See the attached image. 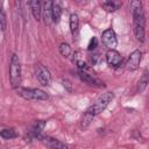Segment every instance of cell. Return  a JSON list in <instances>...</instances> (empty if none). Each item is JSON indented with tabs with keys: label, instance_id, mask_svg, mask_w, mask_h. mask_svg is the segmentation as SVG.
<instances>
[{
	"label": "cell",
	"instance_id": "obj_1",
	"mask_svg": "<svg viewBox=\"0 0 149 149\" xmlns=\"http://www.w3.org/2000/svg\"><path fill=\"white\" fill-rule=\"evenodd\" d=\"M130 8H132V12H133V30H134L135 37L140 42H143L144 41L146 17H144L142 2L134 0V1L130 2Z\"/></svg>",
	"mask_w": 149,
	"mask_h": 149
},
{
	"label": "cell",
	"instance_id": "obj_10",
	"mask_svg": "<svg viewBox=\"0 0 149 149\" xmlns=\"http://www.w3.org/2000/svg\"><path fill=\"white\" fill-rule=\"evenodd\" d=\"M52 1H44L42 3V17L47 26H50L54 22L52 19Z\"/></svg>",
	"mask_w": 149,
	"mask_h": 149
},
{
	"label": "cell",
	"instance_id": "obj_19",
	"mask_svg": "<svg viewBox=\"0 0 149 149\" xmlns=\"http://www.w3.org/2000/svg\"><path fill=\"white\" fill-rule=\"evenodd\" d=\"M59 52L64 57H69L71 55V47L68 43H62L59 45Z\"/></svg>",
	"mask_w": 149,
	"mask_h": 149
},
{
	"label": "cell",
	"instance_id": "obj_18",
	"mask_svg": "<svg viewBox=\"0 0 149 149\" xmlns=\"http://www.w3.org/2000/svg\"><path fill=\"white\" fill-rule=\"evenodd\" d=\"M0 135H1V137H2L3 140H10V139H14V137L17 136V134H16V132H15L14 128L2 129L1 133H0Z\"/></svg>",
	"mask_w": 149,
	"mask_h": 149
},
{
	"label": "cell",
	"instance_id": "obj_2",
	"mask_svg": "<svg viewBox=\"0 0 149 149\" xmlns=\"http://www.w3.org/2000/svg\"><path fill=\"white\" fill-rule=\"evenodd\" d=\"M114 98V93L113 92H106V93H102L100 97H98L94 102L86 109L85 112V115L90 116V118H94L95 115L100 114L102 111L106 109V107L108 106V104L113 100Z\"/></svg>",
	"mask_w": 149,
	"mask_h": 149
},
{
	"label": "cell",
	"instance_id": "obj_8",
	"mask_svg": "<svg viewBox=\"0 0 149 149\" xmlns=\"http://www.w3.org/2000/svg\"><path fill=\"white\" fill-rule=\"evenodd\" d=\"M40 141L43 143V146H45L47 148L49 149H69L68 144H65L64 142L55 139V137H51V136H42L40 139Z\"/></svg>",
	"mask_w": 149,
	"mask_h": 149
},
{
	"label": "cell",
	"instance_id": "obj_3",
	"mask_svg": "<svg viewBox=\"0 0 149 149\" xmlns=\"http://www.w3.org/2000/svg\"><path fill=\"white\" fill-rule=\"evenodd\" d=\"M9 81L13 88L20 87L21 84V63L19 59V56L16 54H13L9 62Z\"/></svg>",
	"mask_w": 149,
	"mask_h": 149
},
{
	"label": "cell",
	"instance_id": "obj_21",
	"mask_svg": "<svg viewBox=\"0 0 149 149\" xmlns=\"http://www.w3.org/2000/svg\"><path fill=\"white\" fill-rule=\"evenodd\" d=\"M97 45H98V40H97V37H92L91 40H90V43H88V50L91 51V50H94L95 48H97Z\"/></svg>",
	"mask_w": 149,
	"mask_h": 149
},
{
	"label": "cell",
	"instance_id": "obj_16",
	"mask_svg": "<svg viewBox=\"0 0 149 149\" xmlns=\"http://www.w3.org/2000/svg\"><path fill=\"white\" fill-rule=\"evenodd\" d=\"M148 84H149V71L144 72V73L142 74V77L140 78L139 85H137V92H139V93H142V92L146 90V87H147Z\"/></svg>",
	"mask_w": 149,
	"mask_h": 149
},
{
	"label": "cell",
	"instance_id": "obj_14",
	"mask_svg": "<svg viewBox=\"0 0 149 149\" xmlns=\"http://www.w3.org/2000/svg\"><path fill=\"white\" fill-rule=\"evenodd\" d=\"M78 27H79V17L77 14H71L70 15V30L72 33L73 38L77 37L78 35Z\"/></svg>",
	"mask_w": 149,
	"mask_h": 149
},
{
	"label": "cell",
	"instance_id": "obj_12",
	"mask_svg": "<svg viewBox=\"0 0 149 149\" xmlns=\"http://www.w3.org/2000/svg\"><path fill=\"white\" fill-rule=\"evenodd\" d=\"M45 126V122L42 121V120H38V121H35L33 123V126L30 127V130H29V135L30 137H37L38 140L42 137V130Z\"/></svg>",
	"mask_w": 149,
	"mask_h": 149
},
{
	"label": "cell",
	"instance_id": "obj_20",
	"mask_svg": "<svg viewBox=\"0 0 149 149\" xmlns=\"http://www.w3.org/2000/svg\"><path fill=\"white\" fill-rule=\"evenodd\" d=\"M0 26H1V31H5L7 26V20H6V14L2 7L0 8Z\"/></svg>",
	"mask_w": 149,
	"mask_h": 149
},
{
	"label": "cell",
	"instance_id": "obj_7",
	"mask_svg": "<svg viewBox=\"0 0 149 149\" xmlns=\"http://www.w3.org/2000/svg\"><path fill=\"white\" fill-rule=\"evenodd\" d=\"M78 76H79L80 80L86 83L87 85L95 86V87H104L105 86V84L99 78H97L93 74H91L87 70H78Z\"/></svg>",
	"mask_w": 149,
	"mask_h": 149
},
{
	"label": "cell",
	"instance_id": "obj_17",
	"mask_svg": "<svg viewBox=\"0 0 149 149\" xmlns=\"http://www.w3.org/2000/svg\"><path fill=\"white\" fill-rule=\"evenodd\" d=\"M61 16H62V8L58 3L54 2L52 5V19H54V22L58 23L59 20H61Z\"/></svg>",
	"mask_w": 149,
	"mask_h": 149
},
{
	"label": "cell",
	"instance_id": "obj_13",
	"mask_svg": "<svg viewBox=\"0 0 149 149\" xmlns=\"http://www.w3.org/2000/svg\"><path fill=\"white\" fill-rule=\"evenodd\" d=\"M28 5H29V7L31 9V13H33L35 20L40 21L41 16H42V3L38 0H34V1H29Z\"/></svg>",
	"mask_w": 149,
	"mask_h": 149
},
{
	"label": "cell",
	"instance_id": "obj_5",
	"mask_svg": "<svg viewBox=\"0 0 149 149\" xmlns=\"http://www.w3.org/2000/svg\"><path fill=\"white\" fill-rule=\"evenodd\" d=\"M35 74L36 78L38 80V83L43 86H49L51 83V74L49 72V70L43 66L42 64H37L35 68Z\"/></svg>",
	"mask_w": 149,
	"mask_h": 149
},
{
	"label": "cell",
	"instance_id": "obj_4",
	"mask_svg": "<svg viewBox=\"0 0 149 149\" xmlns=\"http://www.w3.org/2000/svg\"><path fill=\"white\" fill-rule=\"evenodd\" d=\"M17 95L26 100H47L49 95L40 90V88H26V87H17L16 88Z\"/></svg>",
	"mask_w": 149,
	"mask_h": 149
},
{
	"label": "cell",
	"instance_id": "obj_15",
	"mask_svg": "<svg viewBox=\"0 0 149 149\" xmlns=\"http://www.w3.org/2000/svg\"><path fill=\"white\" fill-rule=\"evenodd\" d=\"M121 6H122V2L121 1H114V0H112V1H105V2L101 3V7L106 12H115Z\"/></svg>",
	"mask_w": 149,
	"mask_h": 149
},
{
	"label": "cell",
	"instance_id": "obj_11",
	"mask_svg": "<svg viewBox=\"0 0 149 149\" xmlns=\"http://www.w3.org/2000/svg\"><path fill=\"white\" fill-rule=\"evenodd\" d=\"M106 62H107V64L109 66L116 68V66H119L121 64L122 57L116 50H108L106 52Z\"/></svg>",
	"mask_w": 149,
	"mask_h": 149
},
{
	"label": "cell",
	"instance_id": "obj_9",
	"mask_svg": "<svg viewBox=\"0 0 149 149\" xmlns=\"http://www.w3.org/2000/svg\"><path fill=\"white\" fill-rule=\"evenodd\" d=\"M141 59H142V52H141L139 49L134 50V51L129 55L128 61H127V63H126L127 70H129V71H135V70L140 66Z\"/></svg>",
	"mask_w": 149,
	"mask_h": 149
},
{
	"label": "cell",
	"instance_id": "obj_6",
	"mask_svg": "<svg viewBox=\"0 0 149 149\" xmlns=\"http://www.w3.org/2000/svg\"><path fill=\"white\" fill-rule=\"evenodd\" d=\"M101 41H102L104 45L108 48V50H115V47L118 44V40H116L115 31L112 28L106 29L101 34Z\"/></svg>",
	"mask_w": 149,
	"mask_h": 149
}]
</instances>
